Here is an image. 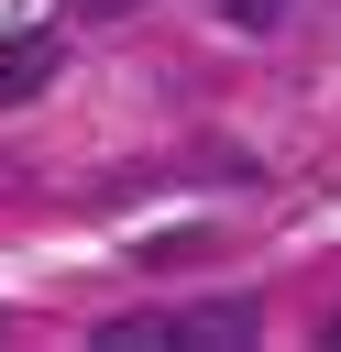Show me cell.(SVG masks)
<instances>
[{"label":"cell","mask_w":341,"mask_h":352,"mask_svg":"<svg viewBox=\"0 0 341 352\" xmlns=\"http://www.w3.org/2000/svg\"><path fill=\"white\" fill-rule=\"evenodd\" d=\"M319 341H330V352H341V319H330V330H319Z\"/></svg>","instance_id":"8992f818"},{"label":"cell","mask_w":341,"mask_h":352,"mask_svg":"<svg viewBox=\"0 0 341 352\" xmlns=\"http://www.w3.org/2000/svg\"><path fill=\"white\" fill-rule=\"evenodd\" d=\"M55 66H66V44H55V33H11V44H0V110L44 99V88H55Z\"/></svg>","instance_id":"7a4b0ae2"},{"label":"cell","mask_w":341,"mask_h":352,"mask_svg":"<svg viewBox=\"0 0 341 352\" xmlns=\"http://www.w3.org/2000/svg\"><path fill=\"white\" fill-rule=\"evenodd\" d=\"M176 341V319H99V352H154Z\"/></svg>","instance_id":"3957f363"},{"label":"cell","mask_w":341,"mask_h":352,"mask_svg":"<svg viewBox=\"0 0 341 352\" xmlns=\"http://www.w3.org/2000/svg\"><path fill=\"white\" fill-rule=\"evenodd\" d=\"M110 11H132V0H77V22H110Z\"/></svg>","instance_id":"5b68a950"},{"label":"cell","mask_w":341,"mask_h":352,"mask_svg":"<svg viewBox=\"0 0 341 352\" xmlns=\"http://www.w3.org/2000/svg\"><path fill=\"white\" fill-rule=\"evenodd\" d=\"M176 341L187 352H242V341H264V319H253V297H209V308H176Z\"/></svg>","instance_id":"6da1fadb"},{"label":"cell","mask_w":341,"mask_h":352,"mask_svg":"<svg viewBox=\"0 0 341 352\" xmlns=\"http://www.w3.org/2000/svg\"><path fill=\"white\" fill-rule=\"evenodd\" d=\"M209 11H220V22H231V33H275V22H286V11H297V0H209Z\"/></svg>","instance_id":"277c9868"}]
</instances>
